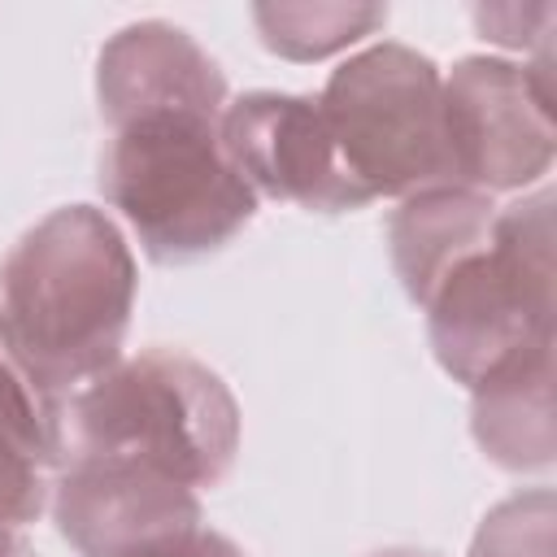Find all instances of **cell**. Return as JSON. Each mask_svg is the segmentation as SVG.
<instances>
[{
  "label": "cell",
  "instance_id": "obj_14",
  "mask_svg": "<svg viewBox=\"0 0 557 557\" xmlns=\"http://www.w3.org/2000/svg\"><path fill=\"white\" fill-rule=\"evenodd\" d=\"M557 9L553 4H487L474 9V26L483 30V39L513 48V52H544L548 35H553Z\"/></svg>",
  "mask_w": 557,
  "mask_h": 557
},
{
  "label": "cell",
  "instance_id": "obj_9",
  "mask_svg": "<svg viewBox=\"0 0 557 557\" xmlns=\"http://www.w3.org/2000/svg\"><path fill=\"white\" fill-rule=\"evenodd\" d=\"M470 435L500 470H544L557 453L553 339L513 352L470 387Z\"/></svg>",
  "mask_w": 557,
  "mask_h": 557
},
{
  "label": "cell",
  "instance_id": "obj_8",
  "mask_svg": "<svg viewBox=\"0 0 557 557\" xmlns=\"http://www.w3.org/2000/svg\"><path fill=\"white\" fill-rule=\"evenodd\" d=\"M222 148L257 196L287 200L309 213H348L370 205L335 152L318 96L244 91L226 100Z\"/></svg>",
  "mask_w": 557,
  "mask_h": 557
},
{
  "label": "cell",
  "instance_id": "obj_2",
  "mask_svg": "<svg viewBox=\"0 0 557 557\" xmlns=\"http://www.w3.org/2000/svg\"><path fill=\"white\" fill-rule=\"evenodd\" d=\"M135 252L96 205H61L0 261V344L52 405L122 357L135 309Z\"/></svg>",
  "mask_w": 557,
  "mask_h": 557
},
{
  "label": "cell",
  "instance_id": "obj_7",
  "mask_svg": "<svg viewBox=\"0 0 557 557\" xmlns=\"http://www.w3.org/2000/svg\"><path fill=\"white\" fill-rule=\"evenodd\" d=\"M48 505L78 557H152L200 527L187 483L122 457H70Z\"/></svg>",
  "mask_w": 557,
  "mask_h": 557
},
{
  "label": "cell",
  "instance_id": "obj_4",
  "mask_svg": "<svg viewBox=\"0 0 557 557\" xmlns=\"http://www.w3.org/2000/svg\"><path fill=\"white\" fill-rule=\"evenodd\" d=\"M553 187H535L500 205L487 244L418 305L440 370L474 387L513 352L553 339Z\"/></svg>",
  "mask_w": 557,
  "mask_h": 557
},
{
  "label": "cell",
  "instance_id": "obj_5",
  "mask_svg": "<svg viewBox=\"0 0 557 557\" xmlns=\"http://www.w3.org/2000/svg\"><path fill=\"white\" fill-rule=\"evenodd\" d=\"M318 109L348 178L370 196H413L453 183L444 148V70L396 39L331 70ZM457 187V183H453Z\"/></svg>",
  "mask_w": 557,
  "mask_h": 557
},
{
  "label": "cell",
  "instance_id": "obj_17",
  "mask_svg": "<svg viewBox=\"0 0 557 557\" xmlns=\"http://www.w3.org/2000/svg\"><path fill=\"white\" fill-rule=\"evenodd\" d=\"M0 557H30V553L17 540H0Z\"/></svg>",
  "mask_w": 557,
  "mask_h": 557
},
{
  "label": "cell",
  "instance_id": "obj_10",
  "mask_svg": "<svg viewBox=\"0 0 557 557\" xmlns=\"http://www.w3.org/2000/svg\"><path fill=\"white\" fill-rule=\"evenodd\" d=\"M496 218V200L470 187H422L400 200L387 222L392 270L413 305L431 296V287L474 248L487 244Z\"/></svg>",
  "mask_w": 557,
  "mask_h": 557
},
{
  "label": "cell",
  "instance_id": "obj_16",
  "mask_svg": "<svg viewBox=\"0 0 557 557\" xmlns=\"http://www.w3.org/2000/svg\"><path fill=\"white\" fill-rule=\"evenodd\" d=\"M374 557H435V553H418V548H383Z\"/></svg>",
  "mask_w": 557,
  "mask_h": 557
},
{
  "label": "cell",
  "instance_id": "obj_1",
  "mask_svg": "<svg viewBox=\"0 0 557 557\" xmlns=\"http://www.w3.org/2000/svg\"><path fill=\"white\" fill-rule=\"evenodd\" d=\"M226 100V74L174 22H131L96 57L100 191L161 265L218 252L257 213L222 148Z\"/></svg>",
  "mask_w": 557,
  "mask_h": 557
},
{
  "label": "cell",
  "instance_id": "obj_15",
  "mask_svg": "<svg viewBox=\"0 0 557 557\" xmlns=\"http://www.w3.org/2000/svg\"><path fill=\"white\" fill-rule=\"evenodd\" d=\"M152 557H244V548L235 540H226L222 531H209V527H196L191 535H183L178 544L152 553Z\"/></svg>",
  "mask_w": 557,
  "mask_h": 557
},
{
  "label": "cell",
  "instance_id": "obj_6",
  "mask_svg": "<svg viewBox=\"0 0 557 557\" xmlns=\"http://www.w3.org/2000/svg\"><path fill=\"white\" fill-rule=\"evenodd\" d=\"M448 174L470 191H527L553 170V57H461L444 74Z\"/></svg>",
  "mask_w": 557,
  "mask_h": 557
},
{
  "label": "cell",
  "instance_id": "obj_3",
  "mask_svg": "<svg viewBox=\"0 0 557 557\" xmlns=\"http://www.w3.org/2000/svg\"><path fill=\"white\" fill-rule=\"evenodd\" d=\"M57 435L70 457L139 461L200 492L235 466L239 405L205 361L148 348L83 383L57 413Z\"/></svg>",
  "mask_w": 557,
  "mask_h": 557
},
{
  "label": "cell",
  "instance_id": "obj_13",
  "mask_svg": "<svg viewBox=\"0 0 557 557\" xmlns=\"http://www.w3.org/2000/svg\"><path fill=\"white\" fill-rule=\"evenodd\" d=\"M470 557H557L553 487H531L492 505L470 540Z\"/></svg>",
  "mask_w": 557,
  "mask_h": 557
},
{
  "label": "cell",
  "instance_id": "obj_12",
  "mask_svg": "<svg viewBox=\"0 0 557 557\" xmlns=\"http://www.w3.org/2000/svg\"><path fill=\"white\" fill-rule=\"evenodd\" d=\"M383 4H252L261 44L287 61H322L383 30Z\"/></svg>",
  "mask_w": 557,
  "mask_h": 557
},
{
  "label": "cell",
  "instance_id": "obj_11",
  "mask_svg": "<svg viewBox=\"0 0 557 557\" xmlns=\"http://www.w3.org/2000/svg\"><path fill=\"white\" fill-rule=\"evenodd\" d=\"M61 457L52 405L22 379L0 344V540H17L22 527L48 505V470Z\"/></svg>",
  "mask_w": 557,
  "mask_h": 557
}]
</instances>
